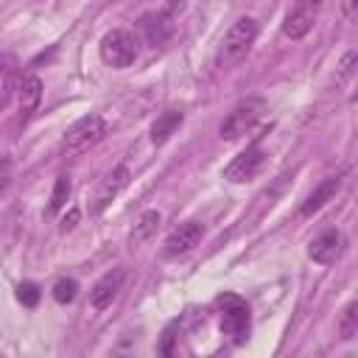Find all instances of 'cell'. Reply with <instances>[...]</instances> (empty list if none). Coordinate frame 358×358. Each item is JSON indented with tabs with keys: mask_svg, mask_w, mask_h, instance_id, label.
<instances>
[{
	"mask_svg": "<svg viewBox=\"0 0 358 358\" xmlns=\"http://www.w3.org/2000/svg\"><path fill=\"white\" fill-rule=\"evenodd\" d=\"M338 6H341V14H344V20H355V0H338Z\"/></svg>",
	"mask_w": 358,
	"mask_h": 358,
	"instance_id": "24",
	"label": "cell"
},
{
	"mask_svg": "<svg viewBox=\"0 0 358 358\" xmlns=\"http://www.w3.org/2000/svg\"><path fill=\"white\" fill-rule=\"evenodd\" d=\"M11 171H14L11 159H8V157H0V199L6 196V190H8V185H11Z\"/></svg>",
	"mask_w": 358,
	"mask_h": 358,
	"instance_id": "21",
	"label": "cell"
},
{
	"mask_svg": "<svg viewBox=\"0 0 358 358\" xmlns=\"http://www.w3.org/2000/svg\"><path fill=\"white\" fill-rule=\"evenodd\" d=\"M322 11V0H294L282 20V34L288 39H302L316 25V17Z\"/></svg>",
	"mask_w": 358,
	"mask_h": 358,
	"instance_id": "7",
	"label": "cell"
},
{
	"mask_svg": "<svg viewBox=\"0 0 358 358\" xmlns=\"http://www.w3.org/2000/svg\"><path fill=\"white\" fill-rule=\"evenodd\" d=\"M185 8V0H171L165 8H159V11H151V14H145L143 20H140V31H143V36H145V42L148 45H165L171 36H173V28H176V11H182Z\"/></svg>",
	"mask_w": 358,
	"mask_h": 358,
	"instance_id": "6",
	"label": "cell"
},
{
	"mask_svg": "<svg viewBox=\"0 0 358 358\" xmlns=\"http://www.w3.org/2000/svg\"><path fill=\"white\" fill-rule=\"evenodd\" d=\"M263 112H266V101L263 98H246V101H241L227 117H224V123H221V137L224 140H238V137H243L246 131H252L255 129V123L263 117Z\"/></svg>",
	"mask_w": 358,
	"mask_h": 358,
	"instance_id": "4",
	"label": "cell"
},
{
	"mask_svg": "<svg viewBox=\"0 0 358 358\" xmlns=\"http://www.w3.org/2000/svg\"><path fill=\"white\" fill-rule=\"evenodd\" d=\"M39 101H42V81L36 76L22 78V84H20V112H22V120L39 106Z\"/></svg>",
	"mask_w": 358,
	"mask_h": 358,
	"instance_id": "15",
	"label": "cell"
},
{
	"mask_svg": "<svg viewBox=\"0 0 358 358\" xmlns=\"http://www.w3.org/2000/svg\"><path fill=\"white\" fill-rule=\"evenodd\" d=\"M76 296H78V282H76L73 277H59V280L53 282V299H56L59 305H70Z\"/></svg>",
	"mask_w": 358,
	"mask_h": 358,
	"instance_id": "18",
	"label": "cell"
},
{
	"mask_svg": "<svg viewBox=\"0 0 358 358\" xmlns=\"http://www.w3.org/2000/svg\"><path fill=\"white\" fill-rule=\"evenodd\" d=\"M176 327H179L176 322H173V324H168V330H165V338H162V344H159V352H162V355H171V352H173V350H171V341H173V333H176Z\"/></svg>",
	"mask_w": 358,
	"mask_h": 358,
	"instance_id": "23",
	"label": "cell"
},
{
	"mask_svg": "<svg viewBox=\"0 0 358 358\" xmlns=\"http://www.w3.org/2000/svg\"><path fill=\"white\" fill-rule=\"evenodd\" d=\"M106 134V120L101 115H84L78 117L62 137V148L67 154H81L87 151L90 145H95L101 137Z\"/></svg>",
	"mask_w": 358,
	"mask_h": 358,
	"instance_id": "5",
	"label": "cell"
},
{
	"mask_svg": "<svg viewBox=\"0 0 358 358\" xmlns=\"http://www.w3.org/2000/svg\"><path fill=\"white\" fill-rule=\"evenodd\" d=\"M159 221H162V215H159L157 210H145V213L137 218V224H134V229H131V235H129L131 246H137V243H145V241H148V238L157 232Z\"/></svg>",
	"mask_w": 358,
	"mask_h": 358,
	"instance_id": "16",
	"label": "cell"
},
{
	"mask_svg": "<svg viewBox=\"0 0 358 358\" xmlns=\"http://www.w3.org/2000/svg\"><path fill=\"white\" fill-rule=\"evenodd\" d=\"M341 252H344V235H341L338 229H324V232L316 235V238L310 241V246H308L310 260L319 263V266L336 263V260L341 257Z\"/></svg>",
	"mask_w": 358,
	"mask_h": 358,
	"instance_id": "9",
	"label": "cell"
},
{
	"mask_svg": "<svg viewBox=\"0 0 358 358\" xmlns=\"http://www.w3.org/2000/svg\"><path fill=\"white\" fill-rule=\"evenodd\" d=\"M123 280H126V271H123V268H112V271H106V274L92 285V291H90V302H92V308H95V310L109 308L112 299L117 296Z\"/></svg>",
	"mask_w": 358,
	"mask_h": 358,
	"instance_id": "12",
	"label": "cell"
},
{
	"mask_svg": "<svg viewBox=\"0 0 358 358\" xmlns=\"http://www.w3.org/2000/svg\"><path fill=\"white\" fill-rule=\"evenodd\" d=\"M70 176H59L56 179V185H53V193H50V213H59L64 204H67V199H70Z\"/></svg>",
	"mask_w": 358,
	"mask_h": 358,
	"instance_id": "19",
	"label": "cell"
},
{
	"mask_svg": "<svg viewBox=\"0 0 358 358\" xmlns=\"http://www.w3.org/2000/svg\"><path fill=\"white\" fill-rule=\"evenodd\" d=\"M257 39V22L252 17H241L235 20L227 34L221 36V45H218V53H215V64L221 70H229L235 67L252 48V42Z\"/></svg>",
	"mask_w": 358,
	"mask_h": 358,
	"instance_id": "1",
	"label": "cell"
},
{
	"mask_svg": "<svg viewBox=\"0 0 358 358\" xmlns=\"http://www.w3.org/2000/svg\"><path fill=\"white\" fill-rule=\"evenodd\" d=\"M338 187H341V173L322 179V182L316 185V190H313V193L305 199V204H302V210H299V213H302L305 218H310L313 213H319V210H322V207H324V204H327V201H330V199L338 193Z\"/></svg>",
	"mask_w": 358,
	"mask_h": 358,
	"instance_id": "13",
	"label": "cell"
},
{
	"mask_svg": "<svg viewBox=\"0 0 358 358\" xmlns=\"http://www.w3.org/2000/svg\"><path fill=\"white\" fill-rule=\"evenodd\" d=\"M17 296H20V302H22V305L34 308V305L39 302V288H36L34 282H22V285L17 288Z\"/></svg>",
	"mask_w": 358,
	"mask_h": 358,
	"instance_id": "20",
	"label": "cell"
},
{
	"mask_svg": "<svg viewBox=\"0 0 358 358\" xmlns=\"http://www.w3.org/2000/svg\"><path fill=\"white\" fill-rule=\"evenodd\" d=\"M263 162H266V151H263L260 145H249L246 151H241V154L227 165L224 179H229V182H249V179H255V176L260 173Z\"/></svg>",
	"mask_w": 358,
	"mask_h": 358,
	"instance_id": "8",
	"label": "cell"
},
{
	"mask_svg": "<svg viewBox=\"0 0 358 358\" xmlns=\"http://www.w3.org/2000/svg\"><path fill=\"white\" fill-rule=\"evenodd\" d=\"M201 232L204 227L199 221H185L179 224L168 238H165V257H179V255H187L199 241H201Z\"/></svg>",
	"mask_w": 358,
	"mask_h": 358,
	"instance_id": "10",
	"label": "cell"
},
{
	"mask_svg": "<svg viewBox=\"0 0 358 358\" xmlns=\"http://www.w3.org/2000/svg\"><path fill=\"white\" fill-rule=\"evenodd\" d=\"M182 112L179 109H165L157 120H154V126H151V143L154 145H162V143H168L171 140V134L182 126Z\"/></svg>",
	"mask_w": 358,
	"mask_h": 358,
	"instance_id": "14",
	"label": "cell"
},
{
	"mask_svg": "<svg viewBox=\"0 0 358 358\" xmlns=\"http://www.w3.org/2000/svg\"><path fill=\"white\" fill-rule=\"evenodd\" d=\"M3 76H6V64L0 62V78H3Z\"/></svg>",
	"mask_w": 358,
	"mask_h": 358,
	"instance_id": "27",
	"label": "cell"
},
{
	"mask_svg": "<svg viewBox=\"0 0 358 358\" xmlns=\"http://www.w3.org/2000/svg\"><path fill=\"white\" fill-rule=\"evenodd\" d=\"M129 185V168L126 165H117V168H112L109 173H106V179L101 182V187H98V193H95V204H92V213L98 215V213H103L115 199H117V193L123 190Z\"/></svg>",
	"mask_w": 358,
	"mask_h": 358,
	"instance_id": "11",
	"label": "cell"
},
{
	"mask_svg": "<svg viewBox=\"0 0 358 358\" xmlns=\"http://www.w3.org/2000/svg\"><path fill=\"white\" fill-rule=\"evenodd\" d=\"M358 333V302H350L344 310H341V319H338V336L344 341L355 338Z\"/></svg>",
	"mask_w": 358,
	"mask_h": 358,
	"instance_id": "17",
	"label": "cell"
},
{
	"mask_svg": "<svg viewBox=\"0 0 358 358\" xmlns=\"http://www.w3.org/2000/svg\"><path fill=\"white\" fill-rule=\"evenodd\" d=\"M76 221H78V210H70L64 218H62V229L67 232V229H73L76 227Z\"/></svg>",
	"mask_w": 358,
	"mask_h": 358,
	"instance_id": "26",
	"label": "cell"
},
{
	"mask_svg": "<svg viewBox=\"0 0 358 358\" xmlns=\"http://www.w3.org/2000/svg\"><path fill=\"white\" fill-rule=\"evenodd\" d=\"M218 308H221V333L229 336L232 344H243L249 338V327H252L249 305L235 294H221Z\"/></svg>",
	"mask_w": 358,
	"mask_h": 358,
	"instance_id": "2",
	"label": "cell"
},
{
	"mask_svg": "<svg viewBox=\"0 0 358 358\" xmlns=\"http://www.w3.org/2000/svg\"><path fill=\"white\" fill-rule=\"evenodd\" d=\"M11 92H14V84H3V87H0V112L8 106V101H11Z\"/></svg>",
	"mask_w": 358,
	"mask_h": 358,
	"instance_id": "25",
	"label": "cell"
},
{
	"mask_svg": "<svg viewBox=\"0 0 358 358\" xmlns=\"http://www.w3.org/2000/svg\"><path fill=\"white\" fill-rule=\"evenodd\" d=\"M355 59H358V53H355V50H347V53L341 56V62H338V78H341V81L352 76V67H355Z\"/></svg>",
	"mask_w": 358,
	"mask_h": 358,
	"instance_id": "22",
	"label": "cell"
},
{
	"mask_svg": "<svg viewBox=\"0 0 358 358\" xmlns=\"http://www.w3.org/2000/svg\"><path fill=\"white\" fill-rule=\"evenodd\" d=\"M98 53H101V59H103L109 67L123 70V67L134 64V59H137V53H140V42H137V36H134L131 31L115 28V31L103 34V39H101V45H98Z\"/></svg>",
	"mask_w": 358,
	"mask_h": 358,
	"instance_id": "3",
	"label": "cell"
}]
</instances>
